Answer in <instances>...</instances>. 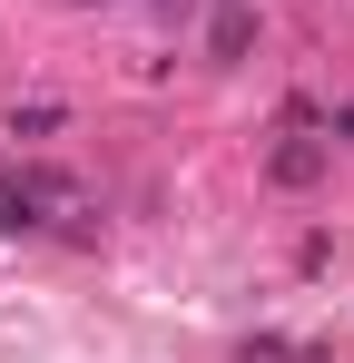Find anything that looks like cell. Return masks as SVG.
Segmentation results:
<instances>
[{
	"mask_svg": "<svg viewBox=\"0 0 354 363\" xmlns=\"http://www.w3.org/2000/svg\"><path fill=\"white\" fill-rule=\"evenodd\" d=\"M50 206H69V177H50V167H30V177H0V216H10V226H40Z\"/></svg>",
	"mask_w": 354,
	"mask_h": 363,
	"instance_id": "6da1fadb",
	"label": "cell"
},
{
	"mask_svg": "<svg viewBox=\"0 0 354 363\" xmlns=\"http://www.w3.org/2000/svg\"><path fill=\"white\" fill-rule=\"evenodd\" d=\"M266 177H276V186H315V177H325V147H315V138H286V147L266 157Z\"/></svg>",
	"mask_w": 354,
	"mask_h": 363,
	"instance_id": "7a4b0ae2",
	"label": "cell"
},
{
	"mask_svg": "<svg viewBox=\"0 0 354 363\" xmlns=\"http://www.w3.org/2000/svg\"><path fill=\"white\" fill-rule=\"evenodd\" d=\"M246 40H256V20L246 10H217V60H246Z\"/></svg>",
	"mask_w": 354,
	"mask_h": 363,
	"instance_id": "3957f363",
	"label": "cell"
}]
</instances>
